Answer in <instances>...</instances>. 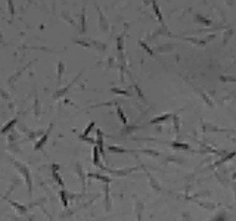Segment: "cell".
Here are the masks:
<instances>
[{
    "instance_id": "6da1fadb",
    "label": "cell",
    "mask_w": 236,
    "mask_h": 221,
    "mask_svg": "<svg viewBox=\"0 0 236 221\" xmlns=\"http://www.w3.org/2000/svg\"><path fill=\"white\" fill-rule=\"evenodd\" d=\"M12 162H14L15 167L18 168V171L25 177V183H27V186H28V192L31 193V190H33V181H31V175H30V170H28V167L27 165H24V164H21V162H18V161H15V159Z\"/></svg>"
},
{
    "instance_id": "7a4b0ae2",
    "label": "cell",
    "mask_w": 236,
    "mask_h": 221,
    "mask_svg": "<svg viewBox=\"0 0 236 221\" xmlns=\"http://www.w3.org/2000/svg\"><path fill=\"white\" fill-rule=\"evenodd\" d=\"M52 128H53V125H50V127H49V130H47L46 133L43 134V137H41L40 140H37L35 143H34V150H40V149H43V146L46 145L47 139H49V136H50V131H52Z\"/></svg>"
},
{
    "instance_id": "3957f363",
    "label": "cell",
    "mask_w": 236,
    "mask_h": 221,
    "mask_svg": "<svg viewBox=\"0 0 236 221\" xmlns=\"http://www.w3.org/2000/svg\"><path fill=\"white\" fill-rule=\"evenodd\" d=\"M16 122H18V118H12V120H9V121L6 122V125H5V127L0 130V133H2V134H6L9 130H12V128L16 125Z\"/></svg>"
},
{
    "instance_id": "277c9868",
    "label": "cell",
    "mask_w": 236,
    "mask_h": 221,
    "mask_svg": "<svg viewBox=\"0 0 236 221\" xmlns=\"http://www.w3.org/2000/svg\"><path fill=\"white\" fill-rule=\"evenodd\" d=\"M28 65H30V63H28ZM28 65H25V67L19 68V69H18V71H16V72H15V74H12V75H10V78L7 80V83H9V84H14L15 81L18 80V77H19L21 74H22V72H24V71H25V69H27V68H28Z\"/></svg>"
},
{
    "instance_id": "5b68a950",
    "label": "cell",
    "mask_w": 236,
    "mask_h": 221,
    "mask_svg": "<svg viewBox=\"0 0 236 221\" xmlns=\"http://www.w3.org/2000/svg\"><path fill=\"white\" fill-rule=\"evenodd\" d=\"M52 168H53V171H52V175H53V178L58 181V184H59V186H64V181H62L61 175L58 174V170H59V167H58V165H53Z\"/></svg>"
},
{
    "instance_id": "8992f818",
    "label": "cell",
    "mask_w": 236,
    "mask_h": 221,
    "mask_svg": "<svg viewBox=\"0 0 236 221\" xmlns=\"http://www.w3.org/2000/svg\"><path fill=\"white\" fill-rule=\"evenodd\" d=\"M64 71H65V63L64 62H58V83H61Z\"/></svg>"
},
{
    "instance_id": "52a82bcc",
    "label": "cell",
    "mask_w": 236,
    "mask_h": 221,
    "mask_svg": "<svg viewBox=\"0 0 236 221\" xmlns=\"http://www.w3.org/2000/svg\"><path fill=\"white\" fill-rule=\"evenodd\" d=\"M93 164L96 167H101V162H99V150H97V146L93 147Z\"/></svg>"
},
{
    "instance_id": "ba28073f",
    "label": "cell",
    "mask_w": 236,
    "mask_h": 221,
    "mask_svg": "<svg viewBox=\"0 0 236 221\" xmlns=\"http://www.w3.org/2000/svg\"><path fill=\"white\" fill-rule=\"evenodd\" d=\"M59 196H61L62 205L67 208V207H68V198H67V193H65V190H61V192H59Z\"/></svg>"
},
{
    "instance_id": "9c48e42d",
    "label": "cell",
    "mask_w": 236,
    "mask_h": 221,
    "mask_svg": "<svg viewBox=\"0 0 236 221\" xmlns=\"http://www.w3.org/2000/svg\"><path fill=\"white\" fill-rule=\"evenodd\" d=\"M93 127H94V122H90V124H89V127L86 128V130H84V133L81 134V139H87L89 133L92 131V128H93Z\"/></svg>"
},
{
    "instance_id": "30bf717a",
    "label": "cell",
    "mask_w": 236,
    "mask_h": 221,
    "mask_svg": "<svg viewBox=\"0 0 236 221\" xmlns=\"http://www.w3.org/2000/svg\"><path fill=\"white\" fill-rule=\"evenodd\" d=\"M117 112H118V117H120V120L122 121V124L126 125V124H127V120H126V117H124V112H122V109H121L120 106L117 108Z\"/></svg>"
},
{
    "instance_id": "8fae6325",
    "label": "cell",
    "mask_w": 236,
    "mask_h": 221,
    "mask_svg": "<svg viewBox=\"0 0 236 221\" xmlns=\"http://www.w3.org/2000/svg\"><path fill=\"white\" fill-rule=\"evenodd\" d=\"M7 6H9V14H10V16L14 18V15H15V3L12 2V0H9V2H7Z\"/></svg>"
},
{
    "instance_id": "7c38bea8",
    "label": "cell",
    "mask_w": 236,
    "mask_h": 221,
    "mask_svg": "<svg viewBox=\"0 0 236 221\" xmlns=\"http://www.w3.org/2000/svg\"><path fill=\"white\" fill-rule=\"evenodd\" d=\"M10 203H12V205H14V207L16 208L18 211H19L21 214H24V212L27 211V208H25V207H22V205H19V203H16V202H12V201H10Z\"/></svg>"
},
{
    "instance_id": "4fadbf2b",
    "label": "cell",
    "mask_w": 236,
    "mask_h": 221,
    "mask_svg": "<svg viewBox=\"0 0 236 221\" xmlns=\"http://www.w3.org/2000/svg\"><path fill=\"white\" fill-rule=\"evenodd\" d=\"M18 139V133L16 131H10V134H9V141H15Z\"/></svg>"
},
{
    "instance_id": "5bb4252c",
    "label": "cell",
    "mask_w": 236,
    "mask_h": 221,
    "mask_svg": "<svg viewBox=\"0 0 236 221\" xmlns=\"http://www.w3.org/2000/svg\"><path fill=\"white\" fill-rule=\"evenodd\" d=\"M170 115H164V117H159V118H155V120H152V124H155V122H159V121H164V120H167Z\"/></svg>"
},
{
    "instance_id": "9a60e30c",
    "label": "cell",
    "mask_w": 236,
    "mask_h": 221,
    "mask_svg": "<svg viewBox=\"0 0 236 221\" xmlns=\"http://www.w3.org/2000/svg\"><path fill=\"white\" fill-rule=\"evenodd\" d=\"M0 96H2V97H3L5 100H7V99H9V94H7L6 92L3 90V88H0Z\"/></svg>"
}]
</instances>
